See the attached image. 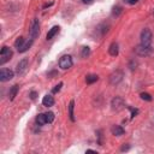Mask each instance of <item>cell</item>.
<instances>
[{"instance_id":"obj_23","label":"cell","mask_w":154,"mask_h":154,"mask_svg":"<svg viewBox=\"0 0 154 154\" xmlns=\"http://www.w3.org/2000/svg\"><path fill=\"white\" fill-rule=\"evenodd\" d=\"M61 87H63V83H59L58 86H56V88H53V90H52V91H53V93L56 94V93H58V91L61 89Z\"/></svg>"},{"instance_id":"obj_5","label":"cell","mask_w":154,"mask_h":154,"mask_svg":"<svg viewBox=\"0 0 154 154\" xmlns=\"http://www.w3.org/2000/svg\"><path fill=\"white\" fill-rule=\"evenodd\" d=\"M28 64H29V61H28V59L27 58H24V59H22L19 61V63L17 64V69H16V72H17V75H23L25 71H27V69H28Z\"/></svg>"},{"instance_id":"obj_25","label":"cell","mask_w":154,"mask_h":154,"mask_svg":"<svg viewBox=\"0 0 154 154\" xmlns=\"http://www.w3.org/2000/svg\"><path fill=\"white\" fill-rule=\"evenodd\" d=\"M125 1L128 3V4H130V5H134V4H136L139 0H125Z\"/></svg>"},{"instance_id":"obj_24","label":"cell","mask_w":154,"mask_h":154,"mask_svg":"<svg viewBox=\"0 0 154 154\" xmlns=\"http://www.w3.org/2000/svg\"><path fill=\"white\" fill-rule=\"evenodd\" d=\"M29 96H30V99L35 100V99H36V96H37V93H36V91H32V93L29 94Z\"/></svg>"},{"instance_id":"obj_11","label":"cell","mask_w":154,"mask_h":154,"mask_svg":"<svg viewBox=\"0 0 154 154\" xmlns=\"http://www.w3.org/2000/svg\"><path fill=\"white\" fill-rule=\"evenodd\" d=\"M111 131H112V134L116 135V136H122L123 134H124V129H123L122 127H119V125H115L111 129Z\"/></svg>"},{"instance_id":"obj_3","label":"cell","mask_w":154,"mask_h":154,"mask_svg":"<svg viewBox=\"0 0 154 154\" xmlns=\"http://www.w3.org/2000/svg\"><path fill=\"white\" fill-rule=\"evenodd\" d=\"M135 52L141 56V57H147V56H150L153 53V48L150 46H143V45H140L135 48Z\"/></svg>"},{"instance_id":"obj_22","label":"cell","mask_w":154,"mask_h":154,"mask_svg":"<svg viewBox=\"0 0 154 154\" xmlns=\"http://www.w3.org/2000/svg\"><path fill=\"white\" fill-rule=\"evenodd\" d=\"M141 99L142 100H146V101H150L152 100V96L148 93H141Z\"/></svg>"},{"instance_id":"obj_13","label":"cell","mask_w":154,"mask_h":154,"mask_svg":"<svg viewBox=\"0 0 154 154\" xmlns=\"http://www.w3.org/2000/svg\"><path fill=\"white\" fill-rule=\"evenodd\" d=\"M36 123H37L39 125H45V124H47L46 115H45V113H40V115L36 117Z\"/></svg>"},{"instance_id":"obj_10","label":"cell","mask_w":154,"mask_h":154,"mask_svg":"<svg viewBox=\"0 0 154 154\" xmlns=\"http://www.w3.org/2000/svg\"><path fill=\"white\" fill-rule=\"evenodd\" d=\"M42 104H44V106H47V107L53 106L54 105V99H53V96L52 95H46V96H44Z\"/></svg>"},{"instance_id":"obj_4","label":"cell","mask_w":154,"mask_h":154,"mask_svg":"<svg viewBox=\"0 0 154 154\" xmlns=\"http://www.w3.org/2000/svg\"><path fill=\"white\" fill-rule=\"evenodd\" d=\"M59 66L63 70H68L72 66V58L70 56H63L59 59Z\"/></svg>"},{"instance_id":"obj_20","label":"cell","mask_w":154,"mask_h":154,"mask_svg":"<svg viewBox=\"0 0 154 154\" xmlns=\"http://www.w3.org/2000/svg\"><path fill=\"white\" fill-rule=\"evenodd\" d=\"M45 115H46L47 123H52L54 120V113H53V112H47V113H45Z\"/></svg>"},{"instance_id":"obj_16","label":"cell","mask_w":154,"mask_h":154,"mask_svg":"<svg viewBox=\"0 0 154 154\" xmlns=\"http://www.w3.org/2000/svg\"><path fill=\"white\" fill-rule=\"evenodd\" d=\"M17 93H18V86L15 84L11 89H10V93H8V98H10V100H13L15 96L17 95Z\"/></svg>"},{"instance_id":"obj_12","label":"cell","mask_w":154,"mask_h":154,"mask_svg":"<svg viewBox=\"0 0 154 154\" xmlns=\"http://www.w3.org/2000/svg\"><path fill=\"white\" fill-rule=\"evenodd\" d=\"M33 41H34L33 39H30L29 41H27V42H24V45H23L22 47H20V48L18 49V52H19V53H24L25 51H28V49L30 48V46L33 45Z\"/></svg>"},{"instance_id":"obj_19","label":"cell","mask_w":154,"mask_h":154,"mask_svg":"<svg viewBox=\"0 0 154 154\" xmlns=\"http://www.w3.org/2000/svg\"><path fill=\"white\" fill-rule=\"evenodd\" d=\"M24 42H25L24 37H18V39L16 40V42H15V46H16V48H17V49H19L20 47H22V46L24 45Z\"/></svg>"},{"instance_id":"obj_8","label":"cell","mask_w":154,"mask_h":154,"mask_svg":"<svg viewBox=\"0 0 154 154\" xmlns=\"http://www.w3.org/2000/svg\"><path fill=\"white\" fill-rule=\"evenodd\" d=\"M122 79H123V72H122L120 70L115 71V72L110 76V82H111L112 84H117V83H119V82H120Z\"/></svg>"},{"instance_id":"obj_26","label":"cell","mask_w":154,"mask_h":154,"mask_svg":"<svg viewBox=\"0 0 154 154\" xmlns=\"http://www.w3.org/2000/svg\"><path fill=\"white\" fill-rule=\"evenodd\" d=\"M82 1H83L84 4H89V3H91V1H93V0H82Z\"/></svg>"},{"instance_id":"obj_21","label":"cell","mask_w":154,"mask_h":154,"mask_svg":"<svg viewBox=\"0 0 154 154\" xmlns=\"http://www.w3.org/2000/svg\"><path fill=\"white\" fill-rule=\"evenodd\" d=\"M90 54V48L89 47H83V49H82V58H87L88 56Z\"/></svg>"},{"instance_id":"obj_1","label":"cell","mask_w":154,"mask_h":154,"mask_svg":"<svg viewBox=\"0 0 154 154\" xmlns=\"http://www.w3.org/2000/svg\"><path fill=\"white\" fill-rule=\"evenodd\" d=\"M12 54H13V53H12L11 48H8V47L4 46V47L1 48V52H0V65H4L6 61H8L10 59H11Z\"/></svg>"},{"instance_id":"obj_9","label":"cell","mask_w":154,"mask_h":154,"mask_svg":"<svg viewBox=\"0 0 154 154\" xmlns=\"http://www.w3.org/2000/svg\"><path fill=\"white\" fill-rule=\"evenodd\" d=\"M123 106H124V101H123L122 98L116 96L113 100H112V108H113V110L119 111V110L123 108Z\"/></svg>"},{"instance_id":"obj_2","label":"cell","mask_w":154,"mask_h":154,"mask_svg":"<svg viewBox=\"0 0 154 154\" xmlns=\"http://www.w3.org/2000/svg\"><path fill=\"white\" fill-rule=\"evenodd\" d=\"M152 32L149 29H143L141 33V45L143 46H150L152 44Z\"/></svg>"},{"instance_id":"obj_18","label":"cell","mask_w":154,"mask_h":154,"mask_svg":"<svg viewBox=\"0 0 154 154\" xmlns=\"http://www.w3.org/2000/svg\"><path fill=\"white\" fill-rule=\"evenodd\" d=\"M98 79H99V77L96 75H88L86 78V82L88 84H91V83H94V82H96Z\"/></svg>"},{"instance_id":"obj_6","label":"cell","mask_w":154,"mask_h":154,"mask_svg":"<svg viewBox=\"0 0 154 154\" xmlns=\"http://www.w3.org/2000/svg\"><path fill=\"white\" fill-rule=\"evenodd\" d=\"M13 71L10 70V69H3L0 71V81L1 82H6V81H10L13 78Z\"/></svg>"},{"instance_id":"obj_14","label":"cell","mask_w":154,"mask_h":154,"mask_svg":"<svg viewBox=\"0 0 154 154\" xmlns=\"http://www.w3.org/2000/svg\"><path fill=\"white\" fill-rule=\"evenodd\" d=\"M108 52H110V54H111L112 57L118 56V45H117V44H112V45L110 46V48H108Z\"/></svg>"},{"instance_id":"obj_15","label":"cell","mask_w":154,"mask_h":154,"mask_svg":"<svg viewBox=\"0 0 154 154\" xmlns=\"http://www.w3.org/2000/svg\"><path fill=\"white\" fill-rule=\"evenodd\" d=\"M59 29H60V28H59L58 25H56V27H53L52 29H51L49 32L47 33V40H51V39H52V37H53V36H54V35L59 32Z\"/></svg>"},{"instance_id":"obj_7","label":"cell","mask_w":154,"mask_h":154,"mask_svg":"<svg viewBox=\"0 0 154 154\" xmlns=\"http://www.w3.org/2000/svg\"><path fill=\"white\" fill-rule=\"evenodd\" d=\"M40 34V23H39V19H34L33 20V24H32V29H30V36L32 39H36Z\"/></svg>"},{"instance_id":"obj_17","label":"cell","mask_w":154,"mask_h":154,"mask_svg":"<svg viewBox=\"0 0 154 154\" xmlns=\"http://www.w3.org/2000/svg\"><path fill=\"white\" fill-rule=\"evenodd\" d=\"M74 107H75V101H70V105H69V116H70V119L75 122V117H74Z\"/></svg>"}]
</instances>
